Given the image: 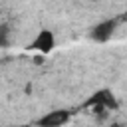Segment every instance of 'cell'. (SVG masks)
Instances as JSON below:
<instances>
[{
  "label": "cell",
  "mask_w": 127,
  "mask_h": 127,
  "mask_svg": "<svg viewBox=\"0 0 127 127\" xmlns=\"http://www.w3.org/2000/svg\"><path fill=\"white\" fill-rule=\"evenodd\" d=\"M83 107H89V109H93V113L103 117L105 111H115L119 107V103H117V99H115L111 89H97L95 93H91L85 99Z\"/></svg>",
  "instance_id": "1"
},
{
  "label": "cell",
  "mask_w": 127,
  "mask_h": 127,
  "mask_svg": "<svg viewBox=\"0 0 127 127\" xmlns=\"http://www.w3.org/2000/svg\"><path fill=\"white\" fill-rule=\"evenodd\" d=\"M125 18H127V14H119V16H115V18H105V20L97 22V24L89 30V38H91L93 42H97V44L109 42L111 36L115 34V30H117V26H119Z\"/></svg>",
  "instance_id": "2"
},
{
  "label": "cell",
  "mask_w": 127,
  "mask_h": 127,
  "mask_svg": "<svg viewBox=\"0 0 127 127\" xmlns=\"http://www.w3.org/2000/svg\"><path fill=\"white\" fill-rule=\"evenodd\" d=\"M54 48H56V36H54V32L48 30V28L40 30L38 36L28 44V50H30V52H38V54H42V56L52 54Z\"/></svg>",
  "instance_id": "3"
},
{
  "label": "cell",
  "mask_w": 127,
  "mask_h": 127,
  "mask_svg": "<svg viewBox=\"0 0 127 127\" xmlns=\"http://www.w3.org/2000/svg\"><path fill=\"white\" fill-rule=\"evenodd\" d=\"M69 117H71V111H67V109H54V111H48L46 115L38 117L34 121V125L36 127H62V125H65L69 121Z\"/></svg>",
  "instance_id": "4"
},
{
  "label": "cell",
  "mask_w": 127,
  "mask_h": 127,
  "mask_svg": "<svg viewBox=\"0 0 127 127\" xmlns=\"http://www.w3.org/2000/svg\"><path fill=\"white\" fill-rule=\"evenodd\" d=\"M8 34H10V32H8V24H2V26H0V46H2V48L8 46Z\"/></svg>",
  "instance_id": "5"
},
{
  "label": "cell",
  "mask_w": 127,
  "mask_h": 127,
  "mask_svg": "<svg viewBox=\"0 0 127 127\" xmlns=\"http://www.w3.org/2000/svg\"><path fill=\"white\" fill-rule=\"evenodd\" d=\"M113 127H121V125H119V123H115V125H113Z\"/></svg>",
  "instance_id": "6"
}]
</instances>
